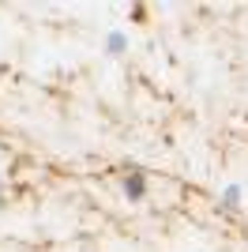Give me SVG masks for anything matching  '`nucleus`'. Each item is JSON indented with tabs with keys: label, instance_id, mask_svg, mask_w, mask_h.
I'll use <instances>...</instances> for the list:
<instances>
[{
	"label": "nucleus",
	"instance_id": "f03ea898",
	"mask_svg": "<svg viewBox=\"0 0 248 252\" xmlns=\"http://www.w3.org/2000/svg\"><path fill=\"white\" fill-rule=\"evenodd\" d=\"M241 200H245V189H241L237 181H229V185H222V192H218V211H237Z\"/></svg>",
	"mask_w": 248,
	"mask_h": 252
},
{
	"label": "nucleus",
	"instance_id": "7ed1b4c3",
	"mask_svg": "<svg viewBox=\"0 0 248 252\" xmlns=\"http://www.w3.org/2000/svg\"><path fill=\"white\" fill-rule=\"evenodd\" d=\"M102 45H105V53H109V57H121L124 49H128V34L124 31H105V38H102Z\"/></svg>",
	"mask_w": 248,
	"mask_h": 252
},
{
	"label": "nucleus",
	"instance_id": "f257e3e1",
	"mask_svg": "<svg viewBox=\"0 0 248 252\" xmlns=\"http://www.w3.org/2000/svg\"><path fill=\"white\" fill-rule=\"evenodd\" d=\"M121 192H124V200L139 203L147 196V173L139 166H132V162H124V169H121Z\"/></svg>",
	"mask_w": 248,
	"mask_h": 252
}]
</instances>
